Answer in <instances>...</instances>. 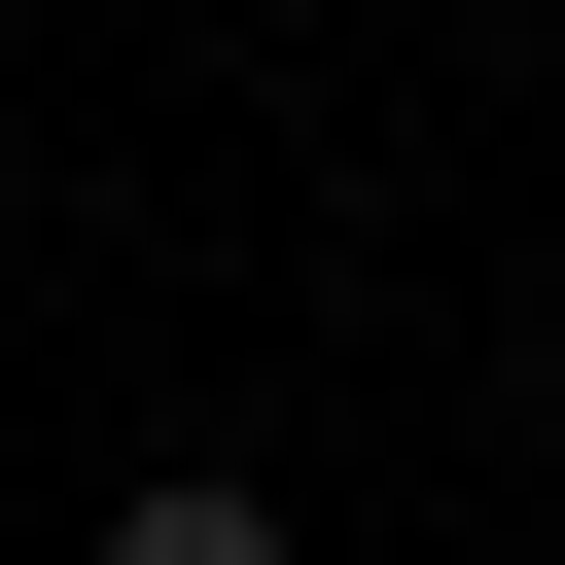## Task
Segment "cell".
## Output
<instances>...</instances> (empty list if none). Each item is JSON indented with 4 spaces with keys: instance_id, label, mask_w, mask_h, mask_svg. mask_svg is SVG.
Wrapping results in <instances>:
<instances>
[{
    "instance_id": "6da1fadb",
    "label": "cell",
    "mask_w": 565,
    "mask_h": 565,
    "mask_svg": "<svg viewBox=\"0 0 565 565\" xmlns=\"http://www.w3.org/2000/svg\"><path fill=\"white\" fill-rule=\"evenodd\" d=\"M106 565H282V494H247V459H141V494H106Z\"/></svg>"
}]
</instances>
